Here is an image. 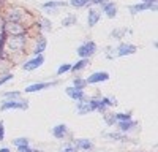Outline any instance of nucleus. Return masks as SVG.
<instances>
[{"label": "nucleus", "mask_w": 158, "mask_h": 152, "mask_svg": "<svg viewBox=\"0 0 158 152\" xmlns=\"http://www.w3.org/2000/svg\"><path fill=\"white\" fill-rule=\"evenodd\" d=\"M8 51L11 53H21V51L25 48V33L24 35H11L10 38H6L5 43Z\"/></svg>", "instance_id": "obj_1"}, {"label": "nucleus", "mask_w": 158, "mask_h": 152, "mask_svg": "<svg viewBox=\"0 0 158 152\" xmlns=\"http://www.w3.org/2000/svg\"><path fill=\"white\" fill-rule=\"evenodd\" d=\"M95 51H97V44L94 41H87V43H84L77 48V54L82 59H89L90 56L95 54Z\"/></svg>", "instance_id": "obj_2"}, {"label": "nucleus", "mask_w": 158, "mask_h": 152, "mask_svg": "<svg viewBox=\"0 0 158 152\" xmlns=\"http://www.w3.org/2000/svg\"><path fill=\"white\" fill-rule=\"evenodd\" d=\"M0 108H2V111H6V109H27L29 103H27V101H24V100L15 98V100H6Z\"/></svg>", "instance_id": "obj_3"}, {"label": "nucleus", "mask_w": 158, "mask_h": 152, "mask_svg": "<svg viewBox=\"0 0 158 152\" xmlns=\"http://www.w3.org/2000/svg\"><path fill=\"white\" fill-rule=\"evenodd\" d=\"M5 33L8 36H11V35H24L25 27L19 22H5Z\"/></svg>", "instance_id": "obj_4"}, {"label": "nucleus", "mask_w": 158, "mask_h": 152, "mask_svg": "<svg viewBox=\"0 0 158 152\" xmlns=\"http://www.w3.org/2000/svg\"><path fill=\"white\" fill-rule=\"evenodd\" d=\"M25 10H22V8H13V10H10L8 11V15H6V22H22L24 21V18H25Z\"/></svg>", "instance_id": "obj_5"}, {"label": "nucleus", "mask_w": 158, "mask_h": 152, "mask_svg": "<svg viewBox=\"0 0 158 152\" xmlns=\"http://www.w3.org/2000/svg\"><path fill=\"white\" fill-rule=\"evenodd\" d=\"M44 63V57L41 56V54H38V56H35L33 59H30V60H27L22 65V68L25 70V71H33V70H36L38 67H41Z\"/></svg>", "instance_id": "obj_6"}, {"label": "nucleus", "mask_w": 158, "mask_h": 152, "mask_svg": "<svg viewBox=\"0 0 158 152\" xmlns=\"http://www.w3.org/2000/svg\"><path fill=\"white\" fill-rule=\"evenodd\" d=\"M146 10H153V11H156V3H155V2H142V3L131 5V6H130V13H131V15H138V13L146 11Z\"/></svg>", "instance_id": "obj_7"}, {"label": "nucleus", "mask_w": 158, "mask_h": 152, "mask_svg": "<svg viewBox=\"0 0 158 152\" xmlns=\"http://www.w3.org/2000/svg\"><path fill=\"white\" fill-rule=\"evenodd\" d=\"M108 79H109L108 71H95L94 74H90L85 81H87V84H95V82H103V81H108Z\"/></svg>", "instance_id": "obj_8"}, {"label": "nucleus", "mask_w": 158, "mask_h": 152, "mask_svg": "<svg viewBox=\"0 0 158 152\" xmlns=\"http://www.w3.org/2000/svg\"><path fill=\"white\" fill-rule=\"evenodd\" d=\"M136 46L135 44H130V43H122L120 46L117 48V56L118 57H123V56H131L136 53Z\"/></svg>", "instance_id": "obj_9"}, {"label": "nucleus", "mask_w": 158, "mask_h": 152, "mask_svg": "<svg viewBox=\"0 0 158 152\" xmlns=\"http://www.w3.org/2000/svg\"><path fill=\"white\" fill-rule=\"evenodd\" d=\"M65 92H67L68 97H71L73 100L76 101H81V100H85V94H84V89H76V87H67L65 89Z\"/></svg>", "instance_id": "obj_10"}, {"label": "nucleus", "mask_w": 158, "mask_h": 152, "mask_svg": "<svg viewBox=\"0 0 158 152\" xmlns=\"http://www.w3.org/2000/svg\"><path fill=\"white\" fill-rule=\"evenodd\" d=\"M51 86H56V82H36V84H32L29 87H25V92H38V91H43V89H48Z\"/></svg>", "instance_id": "obj_11"}, {"label": "nucleus", "mask_w": 158, "mask_h": 152, "mask_svg": "<svg viewBox=\"0 0 158 152\" xmlns=\"http://www.w3.org/2000/svg\"><path fill=\"white\" fill-rule=\"evenodd\" d=\"M90 111H94V108H92V105H90V100L87 101V98L85 100H81V101H77V112L81 114H87V112H90Z\"/></svg>", "instance_id": "obj_12"}, {"label": "nucleus", "mask_w": 158, "mask_h": 152, "mask_svg": "<svg viewBox=\"0 0 158 152\" xmlns=\"http://www.w3.org/2000/svg\"><path fill=\"white\" fill-rule=\"evenodd\" d=\"M100 13L97 10H89V15H87V24H89V27H94V25L98 24L100 21Z\"/></svg>", "instance_id": "obj_13"}, {"label": "nucleus", "mask_w": 158, "mask_h": 152, "mask_svg": "<svg viewBox=\"0 0 158 152\" xmlns=\"http://www.w3.org/2000/svg\"><path fill=\"white\" fill-rule=\"evenodd\" d=\"M103 11L106 13L108 18H114L115 13H117V6L112 2H106V3H103Z\"/></svg>", "instance_id": "obj_14"}, {"label": "nucleus", "mask_w": 158, "mask_h": 152, "mask_svg": "<svg viewBox=\"0 0 158 152\" xmlns=\"http://www.w3.org/2000/svg\"><path fill=\"white\" fill-rule=\"evenodd\" d=\"M46 46H48V40H46V38H43V36H40V38H38V41H36V46H35V49H33L35 56L41 54L43 51L46 49Z\"/></svg>", "instance_id": "obj_15"}, {"label": "nucleus", "mask_w": 158, "mask_h": 152, "mask_svg": "<svg viewBox=\"0 0 158 152\" xmlns=\"http://www.w3.org/2000/svg\"><path fill=\"white\" fill-rule=\"evenodd\" d=\"M67 125H56L54 129H52V135H54L56 138H63L65 135H67Z\"/></svg>", "instance_id": "obj_16"}, {"label": "nucleus", "mask_w": 158, "mask_h": 152, "mask_svg": "<svg viewBox=\"0 0 158 152\" xmlns=\"http://www.w3.org/2000/svg\"><path fill=\"white\" fill-rule=\"evenodd\" d=\"M87 65H89V59H81L79 62H76L74 65H71V70H70V71H73V73L81 71V70H84Z\"/></svg>", "instance_id": "obj_17"}, {"label": "nucleus", "mask_w": 158, "mask_h": 152, "mask_svg": "<svg viewBox=\"0 0 158 152\" xmlns=\"http://www.w3.org/2000/svg\"><path fill=\"white\" fill-rule=\"evenodd\" d=\"M136 125V122H133V120H118V129H120L122 132H128V130H131L133 127Z\"/></svg>", "instance_id": "obj_18"}, {"label": "nucleus", "mask_w": 158, "mask_h": 152, "mask_svg": "<svg viewBox=\"0 0 158 152\" xmlns=\"http://www.w3.org/2000/svg\"><path fill=\"white\" fill-rule=\"evenodd\" d=\"M65 5H67L65 2H54V0H51V2H46V3H43V8H44V10H54V8L65 6Z\"/></svg>", "instance_id": "obj_19"}, {"label": "nucleus", "mask_w": 158, "mask_h": 152, "mask_svg": "<svg viewBox=\"0 0 158 152\" xmlns=\"http://www.w3.org/2000/svg\"><path fill=\"white\" fill-rule=\"evenodd\" d=\"M76 147L77 149H90L92 147V143L89 141V139L81 138V139H76Z\"/></svg>", "instance_id": "obj_20"}, {"label": "nucleus", "mask_w": 158, "mask_h": 152, "mask_svg": "<svg viewBox=\"0 0 158 152\" xmlns=\"http://www.w3.org/2000/svg\"><path fill=\"white\" fill-rule=\"evenodd\" d=\"M87 3H90V0H70V5L74 8H82Z\"/></svg>", "instance_id": "obj_21"}, {"label": "nucleus", "mask_w": 158, "mask_h": 152, "mask_svg": "<svg viewBox=\"0 0 158 152\" xmlns=\"http://www.w3.org/2000/svg\"><path fill=\"white\" fill-rule=\"evenodd\" d=\"M13 144H15L16 147L29 146V139H27V138H16V139H13Z\"/></svg>", "instance_id": "obj_22"}, {"label": "nucleus", "mask_w": 158, "mask_h": 152, "mask_svg": "<svg viewBox=\"0 0 158 152\" xmlns=\"http://www.w3.org/2000/svg\"><path fill=\"white\" fill-rule=\"evenodd\" d=\"M73 87H76V89H84L85 86H87V81L85 79H81V78H76L74 81H73Z\"/></svg>", "instance_id": "obj_23"}, {"label": "nucleus", "mask_w": 158, "mask_h": 152, "mask_svg": "<svg viewBox=\"0 0 158 152\" xmlns=\"http://www.w3.org/2000/svg\"><path fill=\"white\" fill-rule=\"evenodd\" d=\"M62 24L65 25V27H70V25L76 24V16H68V18H65Z\"/></svg>", "instance_id": "obj_24"}, {"label": "nucleus", "mask_w": 158, "mask_h": 152, "mask_svg": "<svg viewBox=\"0 0 158 152\" xmlns=\"http://www.w3.org/2000/svg\"><path fill=\"white\" fill-rule=\"evenodd\" d=\"M70 70H71V65H70V63H63V65L59 67L57 74H63V73H67V71H70Z\"/></svg>", "instance_id": "obj_25"}, {"label": "nucleus", "mask_w": 158, "mask_h": 152, "mask_svg": "<svg viewBox=\"0 0 158 152\" xmlns=\"http://www.w3.org/2000/svg\"><path fill=\"white\" fill-rule=\"evenodd\" d=\"M114 117H115V120H130V119H131L130 114H123V112L114 114Z\"/></svg>", "instance_id": "obj_26"}, {"label": "nucleus", "mask_w": 158, "mask_h": 152, "mask_svg": "<svg viewBox=\"0 0 158 152\" xmlns=\"http://www.w3.org/2000/svg\"><path fill=\"white\" fill-rule=\"evenodd\" d=\"M3 97H5V98H11V100H15V98H19V97H21V92H16V91H15V92H5V94H3Z\"/></svg>", "instance_id": "obj_27"}, {"label": "nucleus", "mask_w": 158, "mask_h": 152, "mask_svg": "<svg viewBox=\"0 0 158 152\" xmlns=\"http://www.w3.org/2000/svg\"><path fill=\"white\" fill-rule=\"evenodd\" d=\"M76 150H77V147L73 146V144H71V146H65V147L60 149V152H76Z\"/></svg>", "instance_id": "obj_28"}, {"label": "nucleus", "mask_w": 158, "mask_h": 152, "mask_svg": "<svg viewBox=\"0 0 158 152\" xmlns=\"http://www.w3.org/2000/svg\"><path fill=\"white\" fill-rule=\"evenodd\" d=\"M11 78H13V74H11V73H6L5 76H2V78H0V86H2V84H5L6 81H10Z\"/></svg>", "instance_id": "obj_29"}, {"label": "nucleus", "mask_w": 158, "mask_h": 152, "mask_svg": "<svg viewBox=\"0 0 158 152\" xmlns=\"http://www.w3.org/2000/svg\"><path fill=\"white\" fill-rule=\"evenodd\" d=\"M18 150H19V152H33L29 146H21V147H18Z\"/></svg>", "instance_id": "obj_30"}, {"label": "nucleus", "mask_w": 158, "mask_h": 152, "mask_svg": "<svg viewBox=\"0 0 158 152\" xmlns=\"http://www.w3.org/2000/svg\"><path fill=\"white\" fill-rule=\"evenodd\" d=\"M3 136H5V132H3V122L0 120V141L3 139Z\"/></svg>", "instance_id": "obj_31"}, {"label": "nucleus", "mask_w": 158, "mask_h": 152, "mask_svg": "<svg viewBox=\"0 0 158 152\" xmlns=\"http://www.w3.org/2000/svg\"><path fill=\"white\" fill-rule=\"evenodd\" d=\"M106 2H108V0H90V3H95V5H103Z\"/></svg>", "instance_id": "obj_32"}, {"label": "nucleus", "mask_w": 158, "mask_h": 152, "mask_svg": "<svg viewBox=\"0 0 158 152\" xmlns=\"http://www.w3.org/2000/svg\"><path fill=\"white\" fill-rule=\"evenodd\" d=\"M43 24H44V29H46V30H51V25H52V24H51L48 19H43Z\"/></svg>", "instance_id": "obj_33"}, {"label": "nucleus", "mask_w": 158, "mask_h": 152, "mask_svg": "<svg viewBox=\"0 0 158 152\" xmlns=\"http://www.w3.org/2000/svg\"><path fill=\"white\" fill-rule=\"evenodd\" d=\"M114 120H115V117H114V116H106V122H108V124H112Z\"/></svg>", "instance_id": "obj_34"}, {"label": "nucleus", "mask_w": 158, "mask_h": 152, "mask_svg": "<svg viewBox=\"0 0 158 152\" xmlns=\"http://www.w3.org/2000/svg\"><path fill=\"white\" fill-rule=\"evenodd\" d=\"M0 152H10V149L8 147H2V149H0Z\"/></svg>", "instance_id": "obj_35"}, {"label": "nucleus", "mask_w": 158, "mask_h": 152, "mask_svg": "<svg viewBox=\"0 0 158 152\" xmlns=\"http://www.w3.org/2000/svg\"><path fill=\"white\" fill-rule=\"evenodd\" d=\"M142 2H156V0H142Z\"/></svg>", "instance_id": "obj_36"}]
</instances>
